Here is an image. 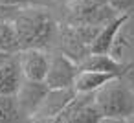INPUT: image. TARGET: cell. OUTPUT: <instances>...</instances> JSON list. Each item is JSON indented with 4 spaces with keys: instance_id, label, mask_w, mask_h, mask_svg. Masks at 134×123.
<instances>
[{
    "instance_id": "10",
    "label": "cell",
    "mask_w": 134,
    "mask_h": 123,
    "mask_svg": "<svg viewBox=\"0 0 134 123\" xmlns=\"http://www.w3.org/2000/svg\"><path fill=\"white\" fill-rule=\"evenodd\" d=\"M119 75L114 74H103V72H90V70H79L74 81V92L75 94H94L99 90L105 83L116 79Z\"/></svg>"
},
{
    "instance_id": "15",
    "label": "cell",
    "mask_w": 134,
    "mask_h": 123,
    "mask_svg": "<svg viewBox=\"0 0 134 123\" xmlns=\"http://www.w3.org/2000/svg\"><path fill=\"white\" fill-rule=\"evenodd\" d=\"M107 4H108L118 15H123V13H127V11L134 6V0H107Z\"/></svg>"
},
{
    "instance_id": "7",
    "label": "cell",
    "mask_w": 134,
    "mask_h": 123,
    "mask_svg": "<svg viewBox=\"0 0 134 123\" xmlns=\"http://www.w3.org/2000/svg\"><path fill=\"white\" fill-rule=\"evenodd\" d=\"M127 19H129V13H123V15H118L116 19H112L110 22H107L105 26H101L97 35L94 37V41L90 44V53L110 55L112 46L116 42V35L121 30V26L127 22Z\"/></svg>"
},
{
    "instance_id": "11",
    "label": "cell",
    "mask_w": 134,
    "mask_h": 123,
    "mask_svg": "<svg viewBox=\"0 0 134 123\" xmlns=\"http://www.w3.org/2000/svg\"><path fill=\"white\" fill-rule=\"evenodd\" d=\"M28 118L19 107L15 96H0V123H26Z\"/></svg>"
},
{
    "instance_id": "12",
    "label": "cell",
    "mask_w": 134,
    "mask_h": 123,
    "mask_svg": "<svg viewBox=\"0 0 134 123\" xmlns=\"http://www.w3.org/2000/svg\"><path fill=\"white\" fill-rule=\"evenodd\" d=\"M19 42L11 22H0V53H17Z\"/></svg>"
},
{
    "instance_id": "3",
    "label": "cell",
    "mask_w": 134,
    "mask_h": 123,
    "mask_svg": "<svg viewBox=\"0 0 134 123\" xmlns=\"http://www.w3.org/2000/svg\"><path fill=\"white\" fill-rule=\"evenodd\" d=\"M77 74H79V68L75 61H72L64 53H55L48 57V72H46L44 83L50 90L74 88V81Z\"/></svg>"
},
{
    "instance_id": "14",
    "label": "cell",
    "mask_w": 134,
    "mask_h": 123,
    "mask_svg": "<svg viewBox=\"0 0 134 123\" xmlns=\"http://www.w3.org/2000/svg\"><path fill=\"white\" fill-rule=\"evenodd\" d=\"M22 6H9V4H0V22H13L19 13L22 11Z\"/></svg>"
},
{
    "instance_id": "16",
    "label": "cell",
    "mask_w": 134,
    "mask_h": 123,
    "mask_svg": "<svg viewBox=\"0 0 134 123\" xmlns=\"http://www.w3.org/2000/svg\"><path fill=\"white\" fill-rule=\"evenodd\" d=\"M35 0H0V4H9V6H22L26 8V4H31Z\"/></svg>"
},
{
    "instance_id": "13",
    "label": "cell",
    "mask_w": 134,
    "mask_h": 123,
    "mask_svg": "<svg viewBox=\"0 0 134 123\" xmlns=\"http://www.w3.org/2000/svg\"><path fill=\"white\" fill-rule=\"evenodd\" d=\"M101 118H103V116H101L99 108H97L96 103L92 101V103H86L85 107H81L66 123H99Z\"/></svg>"
},
{
    "instance_id": "17",
    "label": "cell",
    "mask_w": 134,
    "mask_h": 123,
    "mask_svg": "<svg viewBox=\"0 0 134 123\" xmlns=\"http://www.w3.org/2000/svg\"><path fill=\"white\" fill-rule=\"evenodd\" d=\"M99 123H127L125 119H116V118H101Z\"/></svg>"
},
{
    "instance_id": "6",
    "label": "cell",
    "mask_w": 134,
    "mask_h": 123,
    "mask_svg": "<svg viewBox=\"0 0 134 123\" xmlns=\"http://www.w3.org/2000/svg\"><path fill=\"white\" fill-rule=\"evenodd\" d=\"M75 97V92L74 88H57V90H48L46 97L42 99L41 107L37 108L35 116L33 118H39V119H48V121H53L59 112Z\"/></svg>"
},
{
    "instance_id": "18",
    "label": "cell",
    "mask_w": 134,
    "mask_h": 123,
    "mask_svg": "<svg viewBox=\"0 0 134 123\" xmlns=\"http://www.w3.org/2000/svg\"><path fill=\"white\" fill-rule=\"evenodd\" d=\"M9 57H11V53H0V66H2V64H4Z\"/></svg>"
},
{
    "instance_id": "2",
    "label": "cell",
    "mask_w": 134,
    "mask_h": 123,
    "mask_svg": "<svg viewBox=\"0 0 134 123\" xmlns=\"http://www.w3.org/2000/svg\"><path fill=\"white\" fill-rule=\"evenodd\" d=\"M94 103L103 118H116L127 121L134 114V92L125 81H121V77H116L105 83L99 90H96Z\"/></svg>"
},
{
    "instance_id": "1",
    "label": "cell",
    "mask_w": 134,
    "mask_h": 123,
    "mask_svg": "<svg viewBox=\"0 0 134 123\" xmlns=\"http://www.w3.org/2000/svg\"><path fill=\"white\" fill-rule=\"evenodd\" d=\"M11 24L17 35L19 52L30 48L42 50L53 41L57 31V26L48 13L31 8H24Z\"/></svg>"
},
{
    "instance_id": "8",
    "label": "cell",
    "mask_w": 134,
    "mask_h": 123,
    "mask_svg": "<svg viewBox=\"0 0 134 123\" xmlns=\"http://www.w3.org/2000/svg\"><path fill=\"white\" fill-rule=\"evenodd\" d=\"M24 77L20 72L19 57L13 53L2 66H0V96H15L22 85Z\"/></svg>"
},
{
    "instance_id": "4",
    "label": "cell",
    "mask_w": 134,
    "mask_h": 123,
    "mask_svg": "<svg viewBox=\"0 0 134 123\" xmlns=\"http://www.w3.org/2000/svg\"><path fill=\"white\" fill-rule=\"evenodd\" d=\"M48 90L50 88L46 86L44 81H26V79L22 81V85H20L19 92L15 94V97L19 101L20 110L24 112V116L28 119L35 116V112L41 107L42 99L46 97Z\"/></svg>"
},
{
    "instance_id": "9",
    "label": "cell",
    "mask_w": 134,
    "mask_h": 123,
    "mask_svg": "<svg viewBox=\"0 0 134 123\" xmlns=\"http://www.w3.org/2000/svg\"><path fill=\"white\" fill-rule=\"evenodd\" d=\"M79 70H90V72H103V74H114L119 75L125 72V64H121L118 59L112 55H103V53H88L79 64Z\"/></svg>"
},
{
    "instance_id": "5",
    "label": "cell",
    "mask_w": 134,
    "mask_h": 123,
    "mask_svg": "<svg viewBox=\"0 0 134 123\" xmlns=\"http://www.w3.org/2000/svg\"><path fill=\"white\" fill-rule=\"evenodd\" d=\"M17 57H19L22 77L26 81H44L48 72V55L44 50H35V48L22 50L17 52Z\"/></svg>"
}]
</instances>
